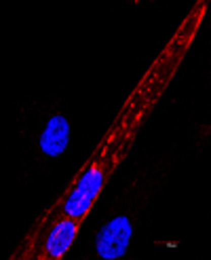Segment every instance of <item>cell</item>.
<instances>
[{
    "label": "cell",
    "instance_id": "1",
    "mask_svg": "<svg viewBox=\"0 0 211 260\" xmlns=\"http://www.w3.org/2000/svg\"><path fill=\"white\" fill-rule=\"evenodd\" d=\"M81 224H83V218L61 216L57 222L49 229L47 237L43 241V248H41V252H38V258H49V260L61 258L72 248V243L76 241Z\"/></svg>",
    "mask_w": 211,
    "mask_h": 260
},
{
    "label": "cell",
    "instance_id": "2",
    "mask_svg": "<svg viewBox=\"0 0 211 260\" xmlns=\"http://www.w3.org/2000/svg\"><path fill=\"white\" fill-rule=\"evenodd\" d=\"M131 222L127 216H116L106 224L97 237V254L99 258L114 260L127 254L131 245Z\"/></svg>",
    "mask_w": 211,
    "mask_h": 260
},
{
    "label": "cell",
    "instance_id": "3",
    "mask_svg": "<svg viewBox=\"0 0 211 260\" xmlns=\"http://www.w3.org/2000/svg\"><path fill=\"white\" fill-rule=\"evenodd\" d=\"M70 134H72L70 121L61 114L53 116L41 136V150L45 154H49V157H59L70 144Z\"/></svg>",
    "mask_w": 211,
    "mask_h": 260
}]
</instances>
